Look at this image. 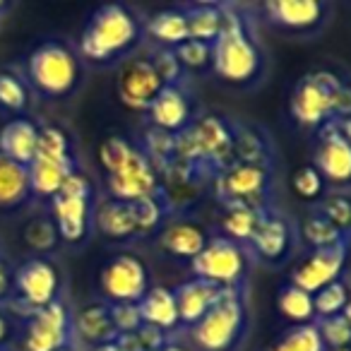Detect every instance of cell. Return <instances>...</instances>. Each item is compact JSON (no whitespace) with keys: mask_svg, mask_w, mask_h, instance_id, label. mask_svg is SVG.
<instances>
[{"mask_svg":"<svg viewBox=\"0 0 351 351\" xmlns=\"http://www.w3.org/2000/svg\"><path fill=\"white\" fill-rule=\"evenodd\" d=\"M231 164H253L279 171L277 145L265 125L250 121H236L234 161Z\"/></svg>","mask_w":351,"mask_h":351,"instance_id":"obj_22","label":"cell"},{"mask_svg":"<svg viewBox=\"0 0 351 351\" xmlns=\"http://www.w3.org/2000/svg\"><path fill=\"white\" fill-rule=\"evenodd\" d=\"M351 239V236H341L330 221L315 210L306 212V217L298 224V241H301V253H311V250H322L339 245L341 241Z\"/></svg>","mask_w":351,"mask_h":351,"instance_id":"obj_33","label":"cell"},{"mask_svg":"<svg viewBox=\"0 0 351 351\" xmlns=\"http://www.w3.org/2000/svg\"><path fill=\"white\" fill-rule=\"evenodd\" d=\"M188 267H191L193 277L205 279L221 289H234L248 287L255 265L243 245L234 243L224 236H212L207 248Z\"/></svg>","mask_w":351,"mask_h":351,"instance_id":"obj_14","label":"cell"},{"mask_svg":"<svg viewBox=\"0 0 351 351\" xmlns=\"http://www.w3.org/2000/svg\"><path fill=\"white\" fill-rule=\"evenodd\" d=\"M311 164L317 169L330 191L351 193V145L337 130L335 123L313 135Z\"/></svg>","mask_w":351,"mask_h":351,"instance_id":"obj_19","label":"cell"},{"mask_svg":"<svg viewBox=\"0 0 351 351\" xmlns=\"http://www.w3.org/2000/svg\"><path fill=\"white\" fill-rule=\"evenodd\" d=\"M108 315H111L113 330L118 337L135 335L137 330H142V317L137 306L130 303H108Z\"/></svg>","mask_w":351,"mask_h":351,"instance_id":"obj_42","label":"cell"},{"mask_svg":"<svg viewBox=\"0 0 351 351\" xmlns=\"http://www.w3.org/2000/svg\"><path fill=\"white\" fill-rule=\"evenodd\" d=\"M173 56L186 77H205V75H212V60H215L212 44L188 39L181 46H176Z\"/></svg>","mask_w":351,"mask_h":351,"instance_id":"obj_35","label":"cell"},{"mask_svg":"<svg viewBox=\"0 0 351 351\" xmlns=\"http://www.w3.org/2000/svg\"><path fill=\"white\" fill-rule=\"evenodd\" d=\"M99 164L104 171L106 197L137 202L164 193L161 173L137 142L123 135H111L99 145Z\"/></svg>","mask_w":351,"mask_h":351,"instance_id":"obj_5","label":"cell"},{"mask_svg":"<svg viewBox=\"0 0 351 351\" xmlns=\"http://www.w3.org/2000/svg\"><path fill=\"white\" fill-rule=\"evenodd\" d=\"M145 44V20L123 3H108L89 15L77 41V56L89 68H116Z\"/></svg>","mask_w":351,"mask_h":351,"instance_id":"obj_2","label":"cell"},{"mask_svg":"<svg viewBox=\"0 0 351 351\" xmlns=\"http://www.w3.org/2000/svg\"><path fill=\"white\" fill-rule=\"evenodd\" d=\"M339 351H351V349H339Z\"/></svg>","mask_w":351,"mask_h":351,"instance_id":"obj_50","label":"cell"},{"mask_svg":"<svg viewBox=\"0 0 351 351\" xmlns=\"http://www.w3.org/2000/svg\"><path fill=\"white\" fill-rule=\"evenodd\" d=\"M349 265L351 239H346L339 245H332V248L301 253V260L289 269L287 282L308 293H317L320 289L339 282L341 277H349Z\"/></svg>","mask_w":351,"mask_h":351,"instance_id":"obj_17","label":"cell"},{"mask_svg":"<svg viewBox=\"0 0 351 351\" xmlns=\"http://www.w3.org/2000/svg\"><path fill=\"white\" fill-rule=\"evenodd\" d=\"M154 287L152 269L145 258L130 250L116 253L104 263L99 272V289L106 303H137L145 298V293Z\"/></svg>","mask_w":351,"mask_h":351,"instance_id":"obj_15","label":"cell"},{"mask_svg":"<svg viewBox=\"0 0 351 351\" xmlns=\"http://www.w3.org/2000/svg\"><path fill=\"white\" fill-rule=\"evenodd\" d=\"M341 315H344V320L351 325V296H349V303H346V308H344V313H341Z\"/></svg>","mask_w":351,"mask_h":351,"instance_id":"obj_46","label":"cell"},{"mask_svg":"<svg viewBox=\"0 0 351 351\" xmlns=\"http://www.w3.org/2000/svg\"><path fill=\"white\" fill-rule=\"evenodd\" d=\"M77 337L94 349L118 339L108 315V303H89L80 313H75V339Z\"/></svg>","mask_w":351,"mask_h":351,"instance_id":"obj_29","label":"cell"},{"mask_svg":"<svg viewBox=\"0 0 351 351\" xmlns=\"http://www.w3.org/2000/svg\"><path fill=\"white\" fill-rule=\"evenodd\" d=\"M317 215H322L341 236H351V193L349 191H330L315 207Z\"/></svg>","mask_w":351,"mask_h":351,"instance_id":"obj_36","label":"cell"},{"mask_svg":"<svg viewBox=\"0 0 351 351\" xmlns=\"http://www.w3.org/2000/svg\"><path fill=\"white\" fill-rule=\"evenodd\" d=\"M60 298H63V274L53 260L36 255L15 267V293L8 303V311L17 313L25 320L27 315L49 308Z\"/></svg>","mask_w":351,"mask_h":351,"instance_id":"obj_13","label":"cell"},{"mask_svg":"<svg viewBox=\"0 0 351 351\" xmlns=\"http://www.w3.org/2000/svg\"><path fill=\"white\" fill-rule=\"evenodd\" d=\"M212 191L221 207L269 210L277 207V171L253 164H229L212 178Z\"/></svg>","mask_w":351,"mask_h":351,"instance_id":"obj_10","label":"cell"},{"mask_svg":"<svg viewBox=\"0 0 351 351\" xmlns=\"http://www.w3.org/2000/svg\"><path fill=\"white\" fill-rule=\"evenodd\" d=\"M267 351H327V349H325V344H322L320 335H317L315 322H313V325L287 327V330L267 346Z\"/></svg>","mask_w":351,"mask_h":351,"instance_id":"obj_39","label":"cell"},{"mask_svg":"<svg viewBox=\"0 0 351 351\" xmlns=\"http://www.w3.org/2000/svg\"><path fill=\"white\" fill-rule=\"evenodd\" d=\"M224 29L219 39L212 44L215 51L212 75L226 87L250 92V89H258L267 77V49L260 39V27L250 5H236V3H224Z\"/></svg>","mask_w":351,"mask_h":351,"instance_id":"obj_1","label":"cell"},{"mask_svg":"<svg viewBox=\"0 0 351 351\" xmlns=\"http://www.w3.org/2000/svg\"><path fill=\"white\" fill-rule=\"evenodd\" d=\"M29 89L46 101H68L84 80L77 49L63 39H46L29 51L25 75Z\"/></svg>","mask_w":351,"mask_h":351,"instance_id":"obj_7","label":"cell"},{"mask_svg":"<svg viewBox=\"0 0 351 351\" xmlns=\"http://www.w3.org/2000/svg\"><path fill=\"white\" fill-rule=\"evenodd\" d=\"M258 27H269L293 39H315L332 20V5L327 0H265L250 5Z\"/></svg>","mask_w":351,"mask_h":351,"instance_id":"obj_11","label":"cell"},{"mask_svg":"<svg viewBox=\"0 0 351 351\" xmlns=\"http://www.w3.org/2000/svg\"><path fill=\"white\" fill-rule=\"evenodd\" d=\"M200 106L197 99L193 97L191 87L186 82L178 84H166L159 92V97L152 101V106L147 108V121L149 128L159 132H166L171 137H178L181 132H186L191 128V123L200 116Z\"/></svg>","mask_w":351,"mask_h":351,"instance_id":"obj_20","label":"cell"},{"mask_svg":"<svg viewBox=\"0 0 351 351\" xmlns=\"http://www.w3.org/2000/svg\"><path fill=\"white\" fill-rule=\"evenodd\" d=\"M351 296V282L349 277H341L339 282L330 284V287L320 289L313 293V308H315V322L327 320V317H337L344 313L346 303Z\"/></svg>","mask_w":351,"mask_h":351,"instance_id":"obj_37","label":"cell"},{"mask_svg":"<svg viewBox=\"0 0 351 351\" xmlns=\"http://www.w3.org/2000/svg\"><path fill=\"white\" fill-rule=\"evenodd\" d=\"M0 351H10V349H8V346H5V349H0Z\"/></svg>","mask_w":351,"mask_h":351,"instance_id":"obj_49","label":"cell"},{"mask_svg":"<svg viewBox=\"0 0 351 351\" xmlns=\"http://www.w3.org/2000/svg\"><path fill=\"white\" fill-rule=\"evenodd\" d=\"M335 125H337V130H339L341 135H344V140L351 145V116H346V118H341V121H337Z\"/></svg>","mask_w":351,"mask_h":351,"instance_id":"obj_45","label":"cell"},{"mask_svg":"<svg viewBox=\"0 0 351 351\" xmlns=\"http://www.w3.org/2000/svg\"><path fill=\"white\" fill-rule=\"evenodd\" d=\"M224 289L210 284L205 279L191 277L186 282H181L173 289L176 296V308H178V320H181V330H191L193 325L205 317V313L217 303V298L221 296Z\"/></svg>","mask_w":351,"mask_h":351,"instance_id":"obj_24","label":"cell"},{"mask_svg":"<svg viewBox=\"0 0 351 351\" xmlns=\"http://www.w3.org/2000/svg\"><path fill=\"white\" fill-rule=\"evenodd\" d=\"M289 186H291L293 195H296L298 200L308 202L311 207H315L317 202L330 193L327 183L322 181V176L317 173V169L311 164V161H308V164H301L296 171H293L291 178H289Z\"/></svg>","mask_w":351,"mask_h":351,"instance_id":"obj_38","label":"cell"},{"mask_svg":"<svg viewBox=\"0 0 351 351\" xmlns=\"http://www.w3.org/2000/svg\"><path fill=\"white\" fill-rule=\"evenodd\" d=\"M267 210H248V207H221V215L217 219L215 236H224V239L234 241L239 245H248L250 239L258 231L260 221H263Z\"/></svg>","mask_w":351,"mask_h":351,"instance_id":"obj_31","label":"cell"},{"mask_svg":"<svg viewBox=\"0 0 351 351\" xmlns=\"http://www.w3.org/2000/svg\"><path fill=\"white\" fill-rule=\"evenodd\" d=\"M15 332H17L15 320H12L10 313L3 308V311H0V349H5V346L10 344V339L15 337Z\"/></svg>","mask_w":351,"mask_h":351,"instance_id":"obj_44","label":"cell"},{"mask_svg":"<svg viewBox=\"0 0 351 351\" xmlns=\"http://www.w3.org/2000/svg\"><path fill=\"white\" fill-rule=\"evenodd\" d=\"M166 87L164 77L156 70L154 56L152 49L137 51L135 56L118 65V80H116V92L118 101L135 113H147L159 92Z\"/></svg>","mask_w":351,"mask_h":351,"instance_id":"obj_16","label":"cell"},{"mask_svg":"<svg viewBox=\"0 0 351 351\" xmlns=\"http://www.w3.org/2000/svg\"><path fill=\"white\" fill-rule=\"evenodd\" d=\"M277 311L289 327L293 325H313L315 322V308H313V293L284 282L277 291Z\"/></svg>","mask_w":351,"mask_h":351,"instance_id":"obj_34","label":"cell"},{"mask_svg":"<svg viewBox=\"0 0 351 351\" xmlns=\"http://www.w3.org/2000/svg\"><path fill=\"white\" fill-rule=\"evenodd\" d=\"M41 123L29 116L10 118L0 128V154L22 166H29L39 149Z\"/></svg>","mask_w":351,"mask_h":351,"instance_id":"obj_25","label":"cell"},{"mask_svg":"<svg viewBox=\"0 0 351 351\" xmlns=\"http://www.w3.org/2000/svg\"><path fill=\"white\" fill-rule=\"evenodd\" d=\"M287 116L296 130L311 137L330 123L351 116V77L337 68L308 70L289 94Z\"/></svg>","mask_w":351,"mask_h":351,"instance_id":"obj_3","label":"cell"},{"mask_svg":"<svg viewBox=\"0 0 351 351\" xmlns=\"http://www.w3.org/2000/svg\"><path fill=\"white\" fill-rule=\"evenodd\" d=\"M12 293H15V265L5 255H0V308L12 301Z\"/></svg>","mask_w":351,"mask_h":351,"instance_id":"obj_43","label":"cell"},{"mask_svg":"<svg viewBox=\"0 0 351 351\" xmlns=\"http://www.w3.org/2000/svg\"><path fill=\"white\" fill-rule=\"evenodd\" d=\"M70 344H75V313L65 303V298L22 320L25 351H58Z\"/></svg>","mask_w":351,"mask_h":351,"instance_id":"obj_18","label":"cell"},{"mask_svg":"<svg viewBox=\"0 0 351 351\" xmlns=\"http://www.w3.org/2000/svg\"><path fill=\"white\" fill-rule=\"evenodd\" d=\"M188 20L183 5L178 8H166L159 10L145 20V41H149L152 49H166L173 51L176 46H181L188 41Z\"/></svg>","mask_w":351,"mask_h":351,"instance_id":"obj_27","label":"cell"},{"mask_svg":"<svg viewBox=\"0 0 351 351\" xmlns=\"http://www.w3.org/2000/svg\"><path fill=\"white\" fill-rule=\"evenodd\" d=\"M250 287V284H248ZM224 289L197 325L186 332L193 351H241L250 337V289Z\"/></svg>","mask_w":351,"mask_h":351,"instance_id":"obj_6","label":"cell"},{"mask_svg":"<svg viewBox=\"0 0 351 351\" xmlns=\"http://www.w3.org/2000/svg\"><path fill=\"white\" fill-rule=\"evenodd\" d=\"M245 250L255 267L272 269V272L289 267L301 253L298 221L279 207H269Z\"/></svg>","mask_w":351,"mask_h":351,"instance_id":"obj_12","label":"cell"},{"mask_svg":"<svg viewBox=\"0 0 351 351\" xmlns=\"http://www.w3.org/2000/svg\"><path fill=\"white\" fill-rule=\"evenodd\" d=\"M25 243L36 253H51L60 245L58 231H56L51 217H34L25 229Z\"/></svg>","mask_w":351,"mask_h":351,"instance_id":"obj_40","label":"cell"},{"mask_svg":"<svg viewBox=\"0 0 351 351\" xmlns=\"http://www.w3.org/2000/svg\"><path fill=\"white\" fill-rule=\"evenodd\" d=\"M34 200L27 166L0 154V212H17Z\"/></svg>","mask_w":351,"mask_h":351,"instance_id":"obj_28","label":"cell"},{"mask_svg":"<svg viewBox=\"0 0 351 351\" xmlns=\"http://www.w3.org/2000/svg\"><path fill=\"white\" fill-rule=\"evenodd\" d=\"M58 351H77V349H75V344H70V346H63V349H58Z\"/></svg>","mask_w":351,"mask_h":351,"instance_id":"obj_48","label":"cell"},{"mask_svg":"<svg viewBox=\"0 0 351 351\" xmlns=\"http://www.w3.org/2000/svg\"><path fill=\"white\" fill-rule=\"evenodd\" d=\"M34 101V92L29 89L27 80L12 70H0V113L10 118L27 116Z\"/></svg>","mask_w":351,"mask_h":351,"instance_id":"obj_32","label":"cell"},{"mask_svg":"<svg viewBox=\"0 0 351 351\" xmlns=\"http://www.w3.org/2000/svg\"><path fill=\"white\" fill-rule=\"evenodd\" d=\"M97 188L82 169L75 171L58 193L49 200V217L58 239L68 248H82L94 236Z\"/></svg>","mask_w":351,"mask_h":351,"instance_id":"obj_8","label":"cell"},{"mask_svg":"<svg viewBox=\"0 0 351 351\" xmlns=\"http://www.w3.org/2000/svg\"><path fill=\"white\" fill-rule=\"evenodd\" d=\"M94 231H99L104 239L111 241V243H118V245L142 241L132 202L111 200V197L97 200V210H94Z\"/></svg>","mask_w":351,"mask_h":351,"instance_id":"obj_23","label":"cell"},{"mask_svg":"<svg viewBox=\"0 0 351 351\" xmlns=\"http://www.w3.org/2000/svg\"><path fill=\"white\" fill-rule=\"evenodd\" d=\"M164 351H193V349H186V346H176V344H169Z\"/></svg>","mask_w":351,"mask_h":351,"instance_id":"obj_47","label":"cell"},{"mask_svg":"<svg viewBox=\"0 0 351 351\" xmlns=\"http://www.w3.org/2000/svg\"><path fill=\"white\" fill-rule=\"evenodd\" d=\"M137 311H140L142 325L152 327V330L161 332V335L169 337V335H173V332L181 330L173 289L154 284V287L145 293V298L137 303Z\"/></svg>","mask_w":351,"mask_h":351,"instance_id":"obj_26","label":"cell"},{"mask_svg":"<svg viewBox=\"0 0 351 351\" xmlns=\"http://www.w3.org/2000/svg\"><path fill=\"white\" fill-rule=\"evenodd\" d=\"M236 118L200 113L186 132L176 137V166L191 183H212L221 169L234 161Z\"/></svg>","mask_w":351,"mask_h":351,"instance_id":"obj_4","label":"cell"},{"mask_svg":"<svg viewBox=\"0 0 351 351\" xmlns=\"http://www.w3.org/2000/svg\"><path fill=\"white\" fill-rule=\"evenodd\" d=\"M212 236H215V231L207 224H202L200 219H193V217H171L154 239L166 258L191 265L207 248Z\"/></svg>","mask_w":351,"mask_h":351,"instance_id":"obj_21","label":"cell"},{"mask_svg":"<svg viewBox=\"0 0 351 351\" xmlns=\"http://www.w3.org/2000/svg\"><path fill=\"white\" fill-rule=\"evenodd\" d=\"M315 327H317V335H320V339L327 351L351 349V325L344 320V315L317 320Z\"/></svg>","mask_w":351,"mask_h":351,"instance_id":"obj_41","label":"cell"},{"mask_svg":"<svg viewBox=\"0 0 351 351\" xmlns=\"http://www.w3.org/2000/svg\"><path fill=\"white\" fill-rule=\"evenodd\" d=\"M29 171V186L34 200L49 202L56 193L63 188L75 171H80V156L75 149V140L63 125L56 123H44L39 135V149Z\"/></svg>","mask_w":351,"mask_h":351,"instance_id":"obj_9","label":"cell"},{"mask_svg":"<svg viewBox=\"0 0 351 351\" xmlns=\"http://www.w3.org/2000/svg\"><path fill=\"white\" fill-rule=\"evenodd\" d=\"M188 20V36L205 44H215L219 39L226 22L224 3H188L183 5Z\"/></svg>","mask_w":351,"mask_h":351,"instance_id":"obj_30","label":"cell"}]
</instances>
